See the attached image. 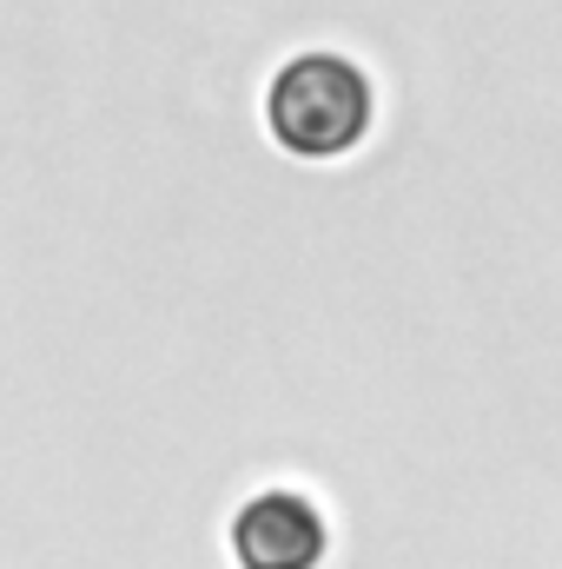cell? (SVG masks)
I'll list each match as a JSON object with an SVG mask.
<instances>
[{
  "label": "cell",
  "mask_w": 562,
  "mask_h": 569,
  "mask_svg": "<svg viewBox=\"0 0 562 569\" xmlns=\"http://www.w3.org/2000/svg\"><path fill=\"white\" fill-rule=\"evenodd\" d=\"M265 127L291 159L331 166V159H344V152H358L371 140L378 87L351 53H331V47L291 53L265 87Z\"/></svg>",
  "instance_id": "1"
},
{
  "label": "cell",
  "mask_w": 562,
  "mask_h": 569,
  "mask_svg": "<svg viewBox=\"0 0 562 569\" xmlns=\"http://www.w3.org/2000/svg\"><path fill=\"white\" fill-rule=\"evenodd\" d=\"M331 523L304 490H259L232 517V563L239 569H324Z\"/></svg>",
  "instance_id": "2"
}]
</instances>
